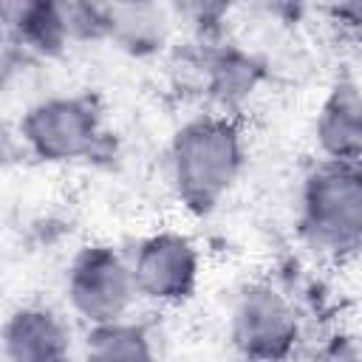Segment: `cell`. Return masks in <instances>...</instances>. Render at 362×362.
Wrapping results in <instances>:
<instances>
[{"label":"cell","instance_id":"52a82bcc","mask_svg":"<svg viewBox=\"0 0 362 362\" xmlns=\"http://www.w3.org/2000/svg\"><path fill=\"white\" fill-rule=\"evenodd\" d=\"M8 362H71V334L48 308H17L0 328Z\"/></svg>","mask_w":362,"mask_h":362},{"label":"cell","instance_id":"ba28073f","mask_svg":"<svg viewBox=\"0 0 362 362\" xmlns=\"http://www.w3.org/2000/svg\"><path fill=\"white\" fill-rule=\"evenodd\" d=\"M317 141L325 161L359 164L362 156V102L354 79H339L317 116Z\"/></svg>","mask_w":362,"mask_h":362},{"label":"cell","instance_id":"4fadbf2b","mask_svg":"<svg viewBox=\"0 0 362 362\" xmlns=\"http://www.w3.org/2000/svg\"><path fill=\"white\" fill-rule=\"evenodd\" d=\"M25 57H28V54L23 51V45L17 42L11 25L6 23V17H3V11H0V88H6V85L17 76V71H20L23 62H25Z\"/></svg>","mask_w":362,"mask_h":362},{"label":"cell","instance_id":"7a4b0ae2","mask_svg":"<svg viewBox=\"0 0 362 362\" xmlns=\"http://www.w3.org/2000/svg\"><path fill=\"white\" fill-rule=\"evenodd\" d=\"M300 229L328 255H354L362 240V175L359 164L322 161L303 184Z\"/></svg>","mask_w":362,"mask_h":362},{"label":"cell","instance_id":"9c48e42d","mask_svg":"<svg viewBox=\"0 0 362 362\" xmlns=\"http://www.w3.org/2000/svg\"><path fill=\"white\" fill-rule=\"evenodd\" d=\"M0 11L25 54L57 57L71 42L62 3H0Z\"/></svg>","mask_w":362,"mask_h":362},{"label":"cell","instance_id":"6da1fadb","mask_svg":"<svg viewBox=\"0 0 362 362\" xmlns=\"http://www.w3.org/2000/svg\"><path fill=\"white\" fill-rule=\"evenodd\" d=\"M243 167V139L226 116H198L187 122L170 144V175L181 204L195 212H212L232 189Z\"/></svg>","mask_w":362,"mask_h":362},{"label":"cell","instance_id":"3957f363","mask_svg":"<svg viewBox=\"0 0 362 362\" xmlns=\"http://www.w3.org/2000/svg\"><path fill=\"white\" fill-rule=\"evenodd\" d=\"M20 141L42 161H79L99 156L105 130L99 110L85 96H48L20 122Z\"/></svg>","mask_w":362,"mask_h":362},{"label":"cell","instance_id":"30bf717a","mask_svg":"<svg viewBox=\"0 0 362 362\" xmlns=\"http://www.w3.org/2000/svg\"><path fill=\"white\" fill-rule=\"evenodd\" d=\"M170 34V14L156 3H110L105 6V40L119 42L130 54H153Z\"/></svg>","mask_w":362,"mask_h":362},{"label":"cell","instance_id":"277c9868","mask_svg":"<svg viewBox=\"0 0 362 362\" xmlns=\"http://www.w3.org/2000/svg\"><path fill=\"white\" fill-rule=\"evenodd\" d=\"M229 334L246 362H283L297 345L300 322L297 311L277 288L252 283L232 305Z\"/></svg>","mask_w":362,"mask_h":362},{"label":"cell","instance_id":"5bb4252c","mask_svg":"<svg viewBox=\"0 0 362 362\" xmlns=\"http://www.w3.org/2000/svg\"><path fill=\"white\" fill-rule=\"evenodd\" d=\"M23 141H20V136L6 124V122H0V170L3 167H8V164H14L20 156H23Z\"/></svg>","mask_w":362,"mask_h":362},{"label":"cell","instance_id":"8992f818","mask_svg":"<svg viewBox=\"0 0 362 362\" xmlns=\"http://www.w3.org/2000/svg\"><path fill=\"white\" fill-rule=\"evenodd\" d=\"M130 274L136 294L156 303H181L198 283V249L178 232H158L139 243Z\"/></svg>","mask_w":362,"mask_h":362},{"label":"cell","instance_id":"5b68a950","mask_svg":"<svg viewBox=\"0 0 362 362\" xmlns=\"http://www.w3.org/2000/svg\"><path fill=\"white\" fill-rule=\"evenodd\" d=\"M136 297L130 266L110 246H85L68 272V300L93 328L122 322Z\"/></svg>","mask_w":362,"mask_h":362},{"label":"cell","instance_id":"7c38bea8","mask_svg":"<svg viewBox=\"0 0 362 362\" xmlns=\"http://www.w3.org/2000/svg\"><path fill=\"white\" fill-rule=\"evenodd\" d=\"M206 74H209V90L223 102H235L246 96L257 82V65L235 48L215 51L206 59Z\"/></svg>","mask_w":362,"mask_h":362},{"label":"cell","instance_id":"8fae6325","mask_svg":"<svg viewBox=\"0 0 362 362\" xmlns=\"http://www.w3.org/2000/svg\"><path fill=\"white\" fill-rule=\"evenodd\" d=\"M85 362H156V351L139 325L122 320L90 331Z\"/></svg>","mask_w":362,"mask_h":362}]
</instances>
